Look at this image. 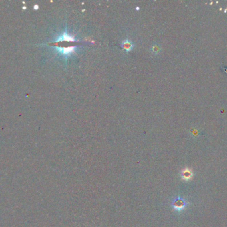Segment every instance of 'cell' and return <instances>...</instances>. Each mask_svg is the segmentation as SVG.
<instances>
[{
	"mask_svg": "<svg viewBox=\"0 0 227 227\" xmlns=\"http://www.w3.org/2000/svg\"><path fill=\"white\" fill-rule=\"evenodd\" d=\"M181 178L183 180H185V181H187V180H189V179H191L192 178V177H193V173H192V171L190 170L189 169H183L182 171V172L181 173Z\"/></svg>",
	"mask_w": 227,
	"mask_h": 227,
	"instance_id": "3957f363",
	"label": "cell"
},
{
	"mask_svg": "<svg viewBox=\"0 0 227 227\" xmlns=\"http://www.w3.org/2000/svg\"><path fill=\"white\" fill-rule=\"evenodd\" d=\"M73 41H73H76V40L73 36H70V35L68 34L67 32H65L62 36L58 38V39L56 40V42H60V41Z\"/></svg>",
	"mask_w": 227,
	"mask_h": 227,
	"instance_id": "7a4b0ae2",
	"label": "cell"
},
{
	"mask_svg": "<svg viewBox=\"0 0 227 227\" xmlns=\"http://www.w3.org/2000/svg\"><path fill=\"white\" fill-rule=\"evenodd\" d=\"M185 202L181 199L175 200L174 203H173V206L176 210H181L185 207Z\"/></svg>",
	"mask_w": 227,
	"mask_h": 227,
	"instance_id": "277c9868",
	"label": "cell"
},
{
	"mask_svg": "<svg viewBox=\"0 0 227 227\" xmlns=\"http://www.w3.org/2000/svg\"><path fill=\"white\" fill-rule=\"evenodd\" d=\"M76 47H57V51L63 55L67 57L72 54L75 50Z\"/></svg>",
	"mask_w": 227,
	"mask_h": 227,
	"instance_id": "6da1fadb",
	"label": "cell"
},
{
	"mask_svg": "<svg viewBox=\"0 0 227 227\" xmlns=\"http://www.w3.org/2000/svg\"><path fill=\"white\" fill-rule=\"evenodd\" d=\"M122 47L124 49H125L126 50V51L128 52V51H130L132 49L134 45L132 43L130 42V41H129L128 40H126L122 43Z\"/></svg>",
	"mask_w": 227,
	"mask_h": 227,
	"instance_id": "5b68a950",
	"label": "cell"
}]
</instances>
